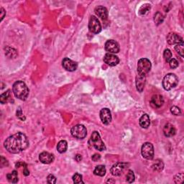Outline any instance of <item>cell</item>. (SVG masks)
<instances>
[{"label": "cell", "instance_id": "1", "mask_svg": "<svg viewBox=\"0 0 184 184\" xmlns=\"http://www.w3.org/2000/svg\"><path fill=\"white\" fill-rule=\"evenodd\" d=\"M4 145L8 152L17 154L28 148L29 141L25 134L22 132H17L7 138Z\"/></svg>", "mask_w": 184, "mask_h": 184}, {"label": "cell", "instance_id": "2", "mask_svg": "<svg viewBox=\"0 0 184 184\" xmlns=\"http://www.w3.org/2000/svg\"><path fill=\"white\" fill-rule=\"evenodd\" d=\"M12 91L15 97L22 101H25L29 95V89L22 80H17L13 84Z\"/></svg>", "mask_w": 184, "mask_h": 184}, {"label": "cell", "instance_id": "3", "mask_svg": "<svg viewBox=\"0 0 184 184\" xmlns=\"http://www.w3.org/2000/svg\"><path fill=\"white\" fill-rule=\"evenodd\" d=\"M178 77L173 74H168L165 76L163 80V86L166 91H170L178 85Z\"/></svg>", "mask_w": 184, "mask_h": 184}, {"label": "cell", "instance_id": "4", "mask_svg": "<svg viewBox=\"0 0 184 184\" xmlns=\"http://www.w3.org/2000/svg\"><path fill=\"white\" fill-rule=\"evenodd\" d=\"M151 69V63L148 59L141 58L137 63V73L138 74L145 76L150 72Z\"/></svg>", "mask_w": 184, "mask_h": 184}, {"label": "cell", "instance_id": "5", "mask_svg": "<svg viewBox=\"0 0 184 184\" xmlns=\"http://www.w3.org/2000/svg\"><path fill=\"white\" fill-rule=\"evenodd\" d=\"M90 143H91L92 146L98 150L103 151L104 150H106L104 143L101 140L99 132L97 131H94L92 133L91 138H90Z\"/></svg>", "mask_w": 184, "mask_h": 184}, {"label": "cell", "instance_id": "6", "mask_svg": "<svg viewBox=\"0 0 184 184\" xmlns=\"http://www.w3.org/2000/svg\"><path fill=\"white\" fill-rule=\"evenodd\" d=\"M71 133L73 137L77 138V139H84L87 135V130L85 126L82 124H76L71 128Z\"/></svg>", "mask_w": 184, "mask_h": 184}, {"label": "cell", "instance_id": "7", "mask_svg": "<svg viewBox=\"0 0 184 184\" xmlns=\"http://www.w3.org/2000/svg\"><path fill=\"white\" fill-rule=\"evenodd\" d=\"M141 154L144 158L152 160L154 158V147L150 143H144L141 148Z\"/></svg>", "mask_w": 184, "mask_h": 184}, {"label": "cell", "instance_id": "8", "mask_svg": "<svg viewBox=\"0 0 184 184\" xmlns=\"http://www.w3.org/2000/svg\"><path fill=\"white\" fill-rule=\"evenodd\" d=\"M89 29L91 32L94 34L99 33L101 31V25L99 20L95 16H91L89 20Z\"/></svg>", "mask_w": 184, "mask_h": 184}, {"label": "cell", "instance_id": "9", "mask_svg": "<svg viewBox=\"0 0 184 184\" xmlns=\"http://www.w3.org/2000/svg\"><path fill=\"white\" fill-rule=\"evenodd\" d=\"M128 164L125 163H117L111 168L110 171L111 173L114 176H119L123 172V171L126 168H127Z\"/></svg>", "mask_w": 184, "mask_h": 184}, {"label": "cell", "instance_id": "10", "mask_svg": "<svg viewBox=\"0 0 184 184\" xmlns=\"http://www.w3.org/2000/svg\"><path fill=\"white\" fill-rule=\"evenodd\" d=\"M105 49L109 53H117L120 51V45L115 40H107L105 43Z\"/></svg>", "mask_w": 184, "mask_h": 184}, {"label": "cell", "instance_id": "11", "mask_svg": "<svg viewBox=\"0 0 184 184\" xmlns=\"http://www.w3.org/2000/svg\"><path fill=\"white\" fill-rule=\"evenodd\" d=\"M104 61L109 66H115L120 62V59L113 53H107L104 57Z\"/></svg>", "mask_w": 184, "mask_h": 184}, {"label": "cell", "instance_id": "12", "mask_svg": "<svg viewBox=\"0 0 184 184\" xmlns=\"http://www.w3.org/2000/svg\"><path fill=\"white\" fill-rule=\"evenodd\" d=\"M167 42L170 45H174V44L177 45V44L183 43V38L176 32H170L167 35Z\"/></svg>", "mask_w": 184, "mask_h": 184}, {"label": "cell", "instance_id": "13", "mask_svg": "<svg viewBox=\"0 0 184 184\" xmlns=\"http://www.w3.org/2000/svg\"><path fill=\"white\" fill-rule=\"evenodd\" d=\"M62 65L63 67L66 70L68 71H74L77 68L78 65L77 63H76L75 61L71 60L68 58H65L62 61Z\"/></svg>", "mask_w": 184, "mask_h": 184}, {"label": "cell", "instance_id": "14", "mask_svg": "<svg viewBox=\"0 0 184 184\" xmlns=\"http://www.w3.org/2000/svg\"><path fill=\"white\" fill-rule=\"evenodd\" d=\"M100 118L101 122L104 124H109L112 122V114L109 109L104 108L100 111Z\"/></svg>", "mask_w": 184, "mask_h": 184}, {"label": "cell", "instance_id": "15", "mask_svg": "<svg viewBox=\"0 0 184 184\" xmlns=\"http://www.w3.org/2000/svg\"><path fill=\"white\" fill-rule=\"evenodd\" d=\"M150 103L152 104V106L155 107V108H160L164 104V99L163 97V96L160 94L153 95L152 98H151Z\"/></svg>", "mask_w": 184, "mask_h": 184}, {"label": "cell", "instance_id": "16", "mask_svg": "<svg viewBox=\"0 0 184 184\" xmlns=\"http://www.w3.org/2000/svg\"><path fill=\"white\" fill-rule=\"evenodd\" d=\"M39 160L44 164H49L54 160V156L48 152H43L39 155Z\"/></svg>", "mask_w": 184, "mask_h": 184}, {"label": "cell", "instance_id": "17", "mask_svg": "<svg viewBox=\"0 0 184 184\" xmlns=\"http://www.w3.org/2000/svg\"><path fill=\"white\" fill-rule=\"evenodd\" d=\"M95 13L98 17H100L101 20H107V17H108V10L106 7H103V6H98L95 8Z\"/></svg>", "mask_w": 184, "mask_h": 184}, {"label": "cell", "instance_id": "18", "mask_svg": "<svg viewBox=\"0 0 184 184\" xmlns=\"http://www.w3.org/2000/svg\"><path fill=\"white\" fill-rule=\"evenodd\" d=\"M145 86V76L138 74L136 77V87L139 92H143Z\"/></svg>", "mask_w": 184, "mask_h": 184}, {"label": "cell", "instance_id": "19", "mask_svg": "<svg viewBox=\"0 0 184 184\" xmlns=\"http://www.w3.org/2000/svg\"><path fill=\"white\" fill-rule=\"evenodd\" d=\"M163 133L166 137H172L176 134L175 127L171 124H166L163 127Z\"/></svg>", "mask_w": 184, "mask_h": 184}, {"label": "cell", "instance_id": "20", "mask_svg": "<svg viewBox=\"0 0 184 184\" xmlns=\"http://www.w3.org/2000/svg\"><path fill=\"white\" fill-rule=\"evenodd\" d=\"M139 124L142 128L146 129V128L148 127L150 124V120L148 115L147 114H143L140 117V119Z\"/></svg>", "mask_w": 184, "mask_h": 184}, {"label": "cell", "instance_id": "21", "mask_svg": "<svg viewBox=\"0 0 184 184\" xmlns=\"http://www.w3.org/2000/svg\"><path fill=\"white\" fill-rule=\"evenodd\" d=\"M7 178L9 182L12 183H16L18 181V174L16 170H13L7 175Z\"/></svg>", "mask_w": 184, "mask_h": 184}, {"label": "cell", "instance_id": "22", "mask_svg": "<svg viewBox=\"0 0 184 184\" xmlns=\"http://www.w3.org/2000/svg\"><path fill=\"white\" fill-rule=\"evenodd\" d=\"M106 168H105V166H102V165H99V166H97L95 168L94 170V173L95 174L96 176H105V174H106Z\"/></svg>", "mask_w": 184, "mask_h": 184}, {"label": "cell", "instance_id": "23", "mask_svg": "<svg viewBox=\"0 0 184 184\" xmlns=\"http://www.w3.org/2000/svg\"><path fill=\"white\" fill-rule=\"evenodd\" d=\"M68 148V144L66 140H61L58 143L57 150L60 153H63L67 150Z\"/></svg>", "mask_w": 184, "mask_h": 184}, {"label": "cell", "instance_id": "24", "mask_svg": "<svg viewBox=\"0 0 184 184\" xmlns=\"http://www.w3.org/2000/svg\"><path fill=\"white\" fill-rule=\"evenodd\" d=\"M150 9V5H149V4H145V5H143L141 6L139 11H138V13H139V15H141V16H145V15H146L147 13L149 12Z\"/></svg>", "mask_w": 184, "mask_h": 184}, {"label": "cell", "instance_id": "25", "mask_svg": "<svg viewBox=\"0 0 184 184\" xmlns=\"http://www.w3.org/2000/svg\"><path fill=\"white\" fill-rule=\"evenodd\" d=\"M153 169L155 170V171L160 172L161 170H163L164 168V164L163 163L162 160H156L154 162V163L153 164Z\"/></svg>", "mask_w": 184, "mask_h": 184}, {"label": "cell", "instance_id": "26", "mask_svg": "<svg viewBox=\"0 0 184 184\" xmlns=\"http://www.w3.org/2000/svg\"><path fill=\"white\" fill-rule=\"evenodd\" d=\"M163 20H164L163 15L161 14L160 12H158L155 13L154 15V22L157 25L161 24V23L163 22Z\"/></svg>", "mask_w": 184, "mask_h": 184}, {"label": "cell", "instance_id": "27", "mask_svg": "<svg viewBox=\"0 0 184 184\" xmlns=\"http://www.w3.org/2000/svg\"><path fill=\"white\" fill-rule=\"evenodd\" d=\"M9 95H10V91L8 90V91H5V93H3L2 94H1L0 96V101H1L2 104H6L8 101Z\"/></svg>", "mask_w": 184, "mask_h": 184}, {"label": "cell", "instance_id": "28", "mask_svg": "<svg viewBox=\"0 0 184 184\" xmlns=\"http://www.w3.org/2000/svg\"><path fill=\"white\" fill-rule=\"evenodd\" d=\"M175 50L178 53V55H180L182 58H183V51H184L183 43L177 44V45L175 46Z\"/></svg>", "mask_w": 184, "mask_h": 184}, {"label": "cell", "instance_id": "29", "mask_svg": "<svg viewBox=\"0 0 184 184\" xmlns=\"http://www.w3.org/2000/svg\"><path fill=\"white\" fill-rule=\"evenodd\" d=\"M73 181H74V183L79 184V183H84L83 178H82V176L79 173H76L73 176Z\"/></svg>", "mask_w": 184, "mask_h": 184}, {"label": "cell", "instance_id": "30", "mask_svg": "<svg viewBox=\"0 0 184 184\" xmlns=\"http://www.w3.org/2000/svg\"><path fill=\"white\" fill-rule=\"evenodd\" d=\"M135 174H134V172L132 170H129L126 176V181L128 182V183H131L132 182H134L135 181Z\"/></svg>", "mask_w": 184, "mask_h": 184}, {"label": "cell", "instance_id": "31", "mask_svg": "<svg viewBox=\"0 0 184 184\" xmlns=\"http://www.w3.org/2000/svg\"><path fill=\"white\" fill-rule=\"evenodd\" d=\"M163 58L166 62H169L172 59V53L169 49H166L163 53Z\"/></svg>", "mask_w": 184, "mask_h": 184}, {"label": "cell", "instance_id": "32", "mask_svg": "<svg viewBox=\"0 0 184 184\" xmlns=\"http://www.w3.org/2000/svg\"><path fill=\"white\" fill-rule=\"evenodd\" d=\"M184 179L183 173H178L174 177V181L176 183H183Z\"/></svg>", "mask_w": 184, "mask_h": 184}, {"label": "cell", "instance_id": "33", "mask_svg": "<svg viewBox=\"0 0 184 184\" xmlns=\"http://www.w3.org/2000/svg\"><path fill=\"white\" fill-rule=\"evenodd\" d=\"M170 112H171L172 114L175 115V116H178V115L181 114V109H180L179 107H178L176 106L172 107L171 108H170Z\"/></svg>", "mask_w": 184, "mask_h": 184}, {"label": "cell", "instance_id": "34", "mask_svg": "<svg viewBox=\"0 0 184 184\" xmlns=\"http://www.w3.org/2000/svg\"><path fill=\"white\" fill-rule=\"evenodd\" d=\"M168 63H169L170 67L172 69L176 68L178 66V65H179V63H178V61L175 58H172L171 60H170Z\"/></svg>", "mask_w": 184, "mask_h": 184}, {"label": "cell", "instance_id": "35", "mask_svg": "<svg viewBox=\"0 0 184 184\" xmlns=\"http://www.w3.org/2000/svg\"><path fill=\"white\" fill-rule=\"evenodd\" d=\"M47 182L48 183L54 184L56 183V178H55L53 175H52V174H50L47 178Z\"/></svg>", "mask_w": 184, "mask_h": 184}, {"label": "cell", "instance_id": "36", "mask_svg": "<svg viewBox=\"0 0 184 184\" xmlns=\"http://www.w3.org/2000/svg\"><path fill=\"white\" fill-rule=\"evenodd\" d=\"M17 117H18L20 120H25V117L24 116H23L22 112V109H21V107H19L18 109H17Z\"/></svg>", "mask_w": 184, "mask_h": 184}, {"label": "cell", "instance_id": "37", "mask_svg": "<svg viewBox=\"0 0 184 184\" xmlns=\"http://www.w3.org/2000/svg\"><path fill=\"white\" fill-rule=\"evenodd\" d=\"M1 166H8V161L7 160V159L4 158V157H1Z\"/></svg>", "mask_w": 184, "mask_h": 184}, {"label": "cell", "instance_id": "38", "mask_svg": "<svg viewBox=\"0 0 184 184\" xmlns=\"http://www.w3.org/2000/svg\"><path fill=\"white\" fill-rule=\"evenodd\" d=\"M16 166L17 168H27V164L22 162H18L17 163H16V166Z\"/></svg>", "mask_w": 184, "mask_h": 184}, {"label": "cell", "instance_id": "39", "mask_svg": "<svg viewBox=\"0 0 184 184\" xmlns=\"http://www.w3.org/2000/svg\"><path fill=\"white\" fill-rule=\"evenodd\" d=\"M92 160H93L94 162H97V161H98L99 160V159L101 158V155H99V154H94L92 156Z\"/></svg>", "mask_w": 184, "mask_h": 184}, {"label": "cell", "instance_id": "40", "mask_svg": "<svg viewBox=\"0 0 184 184\" xmlns=\"http://www.w3.org/2000/svg\"><path fill=\"white\" fill-rule=\"evenodd\" d=\"M1 12V21H2L4 19V17H5L6 12H5V9H4L3 8H1V12Z\"/></svg>", "mask_w": 184, "mask_h": 184}, {"label": "cell", "instance_id": "41", "mask_svg": "<svg viewBox=\"0 0 184 184\" xmlns=\"http://www.w3.org/2000/svg\"><path fill=\"white\" fill-rule=\"evenodd\" d=\"M23 174H24V175L25 176H29V174H30V171H29V170H28V168H24V170H23Z\"/></svg>", "mask_w": 184, "mask_h": 184}, {"label": "cell", "instance_id": "42", "mask_svg": "<svg viewBox=\"0 0 184 184\" xmlns=\"http://www.w3.org/2000/svg\"><path fill=\"white\" fill-rule=\"evenodd\" d=\"M75 159H76V160L78 161V162H80V161L82 160L81 155H76V157H75Z\"/></svg>", "mask_w": 184, "mask_h": 184}]
</instances>
